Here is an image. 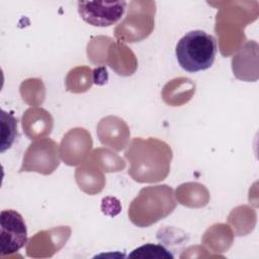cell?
I'll return each instance as SVG.
<instances>
[{"mask_svg": "<svg viewBox=\"0 0 259 259\" xmlns=\"http://www.w3.org/2000/svg\"><path fill=\"white\" fill-rule=\"evenodd\" d=\"M175 55L180 67L189 73L210 68L217 55V40L203 30H191L177 42Z\"/></svg>", "mask_w": 259, "mask_h": 259, "instance_id": "6da1fadb", "label": "cell"}, {"mask_svg": "<svg viewBox=\"0 0 259 259\" xmlns=\"http://www.w3.org/2000/svg\"><path fill=\"white\" fill-rule=\"evenodd\" d=\"M27 242V229L22 215L14 209L0 213V254L9 255L19 251Z\"/></svg>", "mask_w": 259, "mask_h": 259, "instance_id": "7a4b0ae2", "label": "cell"}, {"mask_svg": "<svg viewBox=\"0 0 259 259\" xmlns=\"http://www.w3.org/2000/svg\"><path fill=\"white\" fill-rule=\"evenodd\" d=\"M125 1H78L80 17L90 25L105 27L115 24L125 11Z\"/></svg>", "mask_w": 259, "mask_h": 259, "instance_id": "3957f363", "label": "cell"}, {"mask_svg": "<svg viewBox=\"0 0 259 259\" xmlns=\"http://www.w3.org/2000/svg\"><path fill=\"white\" fill-rule=\"evenodd\" d=\"M17 135V120L16 118L1 109V145L0 152L4 153L8 150L15 141Z\"/></svg>", "mask_w": 259, "mask_h": 259, "instance_id": "277c9868", "label": "cell"}, {"mask_svg": "<svg viewBox=\"0 0 259 259\" xmlns=\"http://www.w3.org/2000/svg\"><path fill=\"white\" fill-rule=\"evenodd\" d=\"M128 258H165L173 259L174 255L164 246L158 244H145L132 251Z\"/></svg>", "mask_w": 259, "mask_h": 259, "instance_id": "5b68a950", "label": "cell"}]
</instances>
